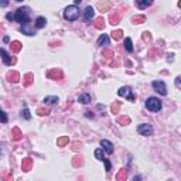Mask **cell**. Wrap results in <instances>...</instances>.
<instances>
[{
    "instance_id": "5bb4252c",
    "label": "cell",
    "mask_w": 181,
    "mask_h": 181,
    "mask_svg": "<svg viewBox=\"0 0 181 181\" xmlns=\"http://www.w3.org/2000/svg\"><path fill=\"white\" fill-rule=\"evenodd\" d=\"M78 102L82 103V105H88V103H91V95L89 94H81L78 96Z\"/></svg>"
},
{
    "instance_id": "ba28073f",
    "label": "cell",
    "mask_w": 181,
    "mask_h": 181,
    "mask_svg": "<svg viewBox=\"0 0 181 181\" xmlns=\"http://www.w3.org/2000/svg\"><path fill=\"white\" fill-rule=\"evenodd\" d=\"M95 16V11H94V9L91 7V6H88L85 10H84V18H85V23H91L92 21V18H94Z\"/></svg>"
},
{
    "instance_id": "7a4b0ae2",
    "label": "cell",
    "mask_w": 181,
    "mask_h": 181,
    "mask_svg": "<svg viewBox=\"0 0 181 181\" xmlns=\"http://www.w3.org/2000/svg\"><path fill=\"white\" fill-rule=\"evenodd\" d=\"M78 17H79L78 6L72 4V6L65 7V10H64V18H65V20H68V21H75Z\"/></svg>"
},
{
    "instance_id": "ab89813d",
    "label": "cell",
    "mask_w": 181,
    "mask_h": 181,
    "mask_svg": "<svg viewBox=\"0 0 181 181\" xmlns=\"http://www.w3.org/2000/svg\"><path fill=\"white\" fill-rule=\"evenodd\" d=\"M9 0H0V7H7Z\"/></svg>"
},
{
    "instance_id": "603a6c76",
    "label": "cell",
    "mask_w": 181,
    "mask_h": 181,
    "mask_svg": "<svg viewBox=\"0 0 181 181\" xmlns=\"http://www.w3.org/2000/svg\"><path fill=\"white\" fill-rule=\"evenodd\" d=\"M127 178V170H125V168H122L120 171L118 173V175H116V180L119 181H125Z\"/></svg>"
},
{
    "instance_id": "f546056e",
    "label": "cell",
    "mask_w": 181,
    "mask_h": 181,
    "mask_svg": "<svg viewBox=\"0 0 181 181\" xmlns=\"http://www.w3.org/2000/svg\"><path fill=\"white\" fill-rule=\"evenodd\" d=\"M146 21V17L144 16H136V17H133V23L134 24H142V23H144Z\"/></svg>"
},
{
    "instance_id": "4dcf8cb0",
    "label": "cell",
    "mask_w": 181,
    "mask_h": 181,
    "mask_svg": "<svg viewBox=\"0 0 181 181\" xmlns=\"http://www.w3.org/2000/svg\"><path fill=\"white\" fill-rule=\"evenodd\" d=\"M7 115H6V113H4V110L1 109V108H0V122H1V123H7Z\"/></svg>"
},
{
    "instance_id": "74e56055",
    "label": "cell",
    "mask_w": 181,
    "mask_h": 181,
    "mask_svg": "<svg viewBox=\"0 0 181 181\" xmlns=\"http://www.w3.org/2000/svg\"><path fill=\"white\" fill-rule=\"evenodd\" d=\"M103 57H106V58H112V57H113V51H110V50H105V51H103Z\"/></svg>"
},
{
    "instance_id": "7bdbcfd3",
    "label": "cell",
    "mask_w": 181,
    "mask_h": 181,
    "mask_svg": "<svg viewBox=\"0 0 181 181\" xmlns=\"http://www.w3.org/2000/svg\"><path fill=\"white\" fill-rule=\"evenodd\" d=\"M74 1H75V6H77V4H79V3H81L82 0H74Z\"/></svg>"
},
{
    "instance_id": "44dd1931",
    "label": "cell",
    "mask_w": 181,
    "mask_h": 181,
    "mask_svg": "<svg viewBox=\"0 0 181 181\" xmlns=\"http://www.w3.org/2000/svg\"><path fill=\"white\" fill-rule=\"evenodd\" d=\"M58 96H45L44 98V102L47 103V105H54V103H58Z\"/></svg>"
},
{
    "instance_id": "4fadbf2b",
    "label": "cell",
    "mask_w": 181,
    "mask_h": 181,
    "mask_svg": "<svg viewBox=\"0 0 181 181\" xmlns=\"http://www.w3.org/2000/svg\"><path fill=\"white\" fill-rule=\"evenodd\" d=\"M31 165H33V160L30 157H27L23 160L21 168H23V171H30V170H31Z\"/></svg>"
},
{
    "instance_id": "e0dca14e",
    "label": "cell",
    "mask_w": 181,
    "mask_h": 181,
    "mask_svg": "<svg viewBox=\"0 0 181 181\" xmlns=\"http://www.w3.org/2000/svg\"><path fill=\"white\" fill-rule=\"evenodd\" d=\"M109 43H110V40H109V37L106 35V34H102L99 38H98V45H109Z\"/></svg>"
},
{
    "instance_id": "f35d334b",
    "label": "cell",
    "mask_w": 181,
    "mask_h": 181,
    "mask_svg": "<svg viewBox=\"0 0 181 181\" xmlns=\"http://www.w3.org/2000/svg\"><path fill=\"white\" fill-rule=\"evenodd\" d=\"M143 40H144V41H150V40H151V35H150V33H143Z\"/></svg>"
},
{
    "instance_id": "3957f363",
    "label": "cell",
    "mask_w": 181,
    "mask_h": 181,
    "mask_svg": "<svg viewBox=\"0 0 181 181\" xmlns=\"http://www.w3.org/2000/svg\"><path fill=\"white\" fill-rule=\"evenodd\" d=\"M146 108H147L150 112H158V110H161V108H163V103H161V101H160L158 98L151 96V98H149V99L146 101Z\"/></svg>"
},
{
    "instance_id": "e575fe53",
    "label": "cell",
    "mask_w": 181,
    "mask_h": 181,
    "mask_svg": "<svg viewBox=\"0 0 181 181\" xmlns=\"http://www.w3.org/2000/svg\"><path fill=\"white\" fill-rule=\"evenodd\" d=\"M119 109H120V103L113 102V105H112V113H119Z\"/></svg>"
},
{
    "instance_id": "4316f807",
    "label": "cell",
    "mask_w": 181,
    "mask_h": 181,
    "mask_svg": "<svg viewBox=\"0 0 181 181\" xmlns=\"http://www.w3.org/2000/svg\"><path fill=\"white\" fill-rule=\"evenodd\" d=\"M68 142H70L68 136H64V137H61V139L57 140V146H58V147H64L65 144H68Z\"/></svg>"
},
{
    "instance_id": "f1b7e54d",
    "label": "cell",
    "mask_w": 181,
    "mask_h": 181,
    "mask_svg": "<svg viewBox=\"0 0 181 181\" xmlns=\"http://www.w3.org/2000/svg\"><path fill=\"white\" fill-rule=\"evenodd\" d=\"M33 74H27L26 77H24V85L26 87H28V85H31V82H33Z\"/></svg>"
},
{
    "instance_id": "60d3db41",
    "label": "cell",
    "mask_w": 181,
    "mask_h": 181,
    "mask_svg": "<svg viewBox=\"0 0 181 181\" xmlns=\"http://www.w3.org/2000/svg\"><path fill=\"white\" fill-rule=\"evenodd\" d=\"M6 18H7L9 21H13V20H14V14H11V13H9L7 16H6Z\"/></svg>"
},
{
    "instance_id": "b9f144b4",
    "label": "cell",
    "mask_w": 181,
    "mask_h": 181,
    "mask_svg": "<svg viewBox=\"0 0 181 181\" xmlns=\"http://www.w3.org/2000/svg\"><path fill=\"white\" fill-rule=\"evenodd\" d=\"M3 41H4V43H9V41H10V38H9L7 35H6V37H4V38H3Z\"/></svg>"
},
{
    "instance_id": "8d00e7d4",
    "label": "cell",
    "mask_w": 181,
    "mask_h": 181,
    "mask_svg": "<svg viewBox=\"0 0 181 181\" xmlns=\"http://www.w3.org/2000/svg\"><path fill=\"white\" fill-rule=\"evenodd\" d=\"M102 161L105 163V170H106V171H110V161L109 160H108V158H103Z\"/></svg>"
},
{
    "instance_id": "277c9868",
    "label": "cell",
    "mask_w": 181,
    "mask_h": 181,
    "mask_svg": "<svg viewBox=\"0 0 181 181\" xmlns=\"http://www.w3.org/2000/svg\"><path fill=\"white\" fill-rule=\"evenodd\" d=\"M118 95L119 96H125V98H127L130 102H133L134 101V95H133V91H132V88H129V87H122L118 91Z\"/></svg>"
},
{
    "instance_id": "cb8c5ba5",
    "label": "cell",
    "mask_w": 181,
    "mask_h": 181,
    "mask_svg": "<svg viewBox=\"0 0 181 181\" xmlns=\"http://www.w3.org/2000/svg\"><path fill=\"white\" fill-rule=\"evenodd\" d=\"M98 7L101 11H108L110 9V3L109 1H99V4H98Z\"/></svg>"
},
{
    "instance_id": "7c38bea8",
    "label": "cell",
    "mask_w": 181,
    "mask_h": 181,
    "mask_svg": "<svg viewBox=\"0 0 181 181\" xmlns=\"http://www.w3.org/2000/svg\"><path fill=\"white\" fill-rule=\"evenodd\" d=\"M11 139H13L14 142H18V140L23 139V133H21V130H20L18 127H14V129L11 130Z\"/></svg>"
},
{
    "instance_id": "d4e9b609",
    "label": "cell",
    "mask_w": 181,
    "mask_h": 181,
    "mask_svg": "<svg viewBox=\"0 0 181 181\" xmlns=\"http://www.w3.org/2000/svg\"><path fill=\"white\" fill-rule=\"evenodd\" d=\"M125 48L127 53H133V44H132V38H125Z\"/></svg>"
},
{
    "instance_id": "484cf974",
    "label": "cell",
    "mask_w": 181,
    "mask_h": 181,
    "mask_svg": "<svg viewBox=\"0 0 181 181\" xmlns=\"http://www.w3.org/2000/svg\"><path fill=\"white\" fill-rule=\"evenodd\" d=\"M21 47H23V45H21L20 41H13V43H11V51H13V53H20Z\"/></svg>"
},
{
    "instance_id": "83f0119b",
    "label": "cell",
    "mask_w": 181,
    "mask_h": 181,
    "mask_svg": "<svg viewBox=\"0 0 181 181\" xmlns=\"http://www.w3.org/2000/svg\"><path fill=\"white\" fill-rule=\"evenodd\" d=\"M118 123L119 125H123V126H125V125H129V123H130V118H129V116H119Z\"/></svg>"
},
{
    "instance_id": "6da1fadb",
    "label": "cell",
    "mask_w": 181,
    "mask_h": 181,
    "mask_svg": "<svg viewBox=\"0 0 181 181\" xmlns=\"http://www.w3.org/2000/svg\"><path fill=\"white\" fill-rule=\"evenodd\" d=\"M14 20L20 24H28L30 23V9L28 7H20L14 13Z\"/></svg>"
},
{
    "instance_id": "7402d4cb",
    "label": "cell",
    "mask_w": 181,
    "mask_h": 181,
    "mask_svg": "<svg viewBox=\"0 0 181 181\" xmlns=\"http://www.w3.org/2000/svg\"><path fill=\"white\" fill-rule=\"evenodd\" d=\"M95 158H98L99 161H102L103 158H105V151H103L102 147H99V149L95 150Z\"/></svg>"
},
{
    "instance_id": "5b68a950",
    "label": "cell",
    "mask_w": 181,
    "mask_h": 181,
    "mask_svg": "<svg viewBox=\"0 0 181 181\" xmlns=\"http://www.w3.org/2000/svg\"><path fill=\"white\" fill-rule=\"evenodd\" d=\"M151 87H153V89H154L156 92H158L160 95H163V96L167 95V87H165V84L163 81H153Z\"/></svg>"
},
{
    "instance_id": "1f68e13d",
    "label": "cell",
    "mask_w": 181,
    "mask_h": 181,
    "mask_svg": "<svg viewBox=\"0 0 181 181\" xmlns=\"http://www.w3.org/2000/svg\"><path fill=\"white\" fill-rule=\"evenodd\" d=\"M122 34H123V31H122V30H116V31L112 33V38H113V40H120V38H122Z\"/></svg>"
},
{
    "instance_id": "9a60e30c",
    "label": "cell",
    "mask_w": 181,
    "mask_h": 181,
    "mask_svg": "<svg viewBox=\"0 0 181 181\" xmlns=\"http://www.w3.org/2000/svg\"><path fill=\"white\" fill-rule=\"evenodd\" d=\"M109 21L112 26L118 24L120 21V13L119 11H113V14H110V17H109Z\"/></svg>"
},
{
    "instance_id": "30bf717a",
    "label": "cell",
    "mask_w": 181,
    "mask_h": 181,
    "mask_svg": "<svg viewBox=\"0 0 181 181\" xmlns=\"http://www.w3.org/2000/svg\"><path fill=\"white\" fill-rule=\"evenodd\" d=\"M47 77L48 78H51V79H62L64 77V74L61 70H57V68H54V70H51V71L47 74Z\"/></svg>"
},
{
    "instance_id": "ffe728a7",
    "label": "cell",
    "mask_w": 181,
    "mask_h": 181,
    "mask_svg": "<svg viewBox=\"0 0 181 181\" xmlns=\"http://www.w3.org/2000/svg\"><path fill=\"white\" fill-rule=\"evenodd\" d=\"M21 33L26 34V35H34V34H35V31H34L33 28L28 27V24H23V27H21Z\"/></svg>"
},
{
    "instance_id": "d6986e66",
    "label": "cell",
    "mask_w": 181,
    "mask_h": 181,
    "mask_svg": "<svg viewBox=\"0 0 181 181\" xmlns=\"http://www.w3.org/2000/svg\"><path fill=\"white\" fill-rule=\"evenodd\" d=\"M95 28H98V30H103V27H105V20H103V17H98L96 20H95Z\"/></svg>"
},
{
    "instance_id": "d590c367",
    "label": "cell",
    "mask_w": 181,
    "mask_h": 181,
    "mask_svg": "<svg viewBox=\"0 0 181 181\" xmlns=\"http://www.w3.org/2000/svg\"><path fill=\"white\" fill-rule=\"evenodd\" d=\"M21 115H23L24 118L27 119V120H28V119H31V115H30V110L27 109V108H26V109L23 110V112H21Z\"/></svg>"
},
{
    "instance_id": "836d02e7",
    "label": "cell",
    "mask_w": 181,
    "mask_h": 181,
    "mask_svg": "<svg viewBox=\"0 0 181 181\" xmlns=\"http://www.w3.org/2000/svg\"><path fill=\"white\" fill-rule=\"evenodd\" d=\"M72 164L75 165V167H78V165H82V157H81V156H77V157H74V160H72Z\"/></svg>"
},
{
    "instance_id": "8992f818",
    "label": "cell",
    "mask_w": 181,
    "mask_h": 181,
    "mask_svg": "<svg viewBox=\"0 0 181 181\" xmlns=\"http://www.w3.org/2000/svg\"><path fill=\"white\" fill-rule=\"evenodd\" d=\"M137 132L142 134V136H151L153 134V127L149 123H143V125H139Z\"/></svg>"
},
{
    "instance_id": "ee69618b",
    "label": "cell",
    "mask_w": 181,
    "mask_h": 181,
    "mask_svg": "<svg viewBox=\"0 0 181 181\" xmlns=\"http://www.w3.org/2000/svg\"><path fill=\"white\" fill-rule=\"evenodd\" d=\"M16 1H23V0H16Z\"/></svg>"
},
{
    "instance_id": "52a82bcc",
    "label": "cell",
    "mask_w": 181,
    "mask_h": 181,
    "mask_svg": "<svg viewBox=\"0 0 181 181\" xmlns=\"http://www.w3.org/2000/svg\"><path fill=\"white\" fill-rule=\"evenodd\" d=\"M0 57H1V61H3V64H4V65H7V67H9V65H11V64H13L11 57H10V54H9L4 48H0Z\"/></svg>"
},
{
    "instance_id": "ac0fdd59",
    "label": "cell",
    "mask_w": 181,
    "mask_h": 181,
    "mask_svg": "<svg viewBox=\"0 0 181 181\" xmlns=\"http://www.w3.org/2000/svg\"><path fill=\"white\" fill-rule=\"evenodd\" d=\"M7 78L10 82H18V79H20V75H18V72L16 71H11V72H9V75H7Z\"/></svg>"
},
{
    "instance_id": "8fae6325",
    "label": "cell",
    "mask_w": 181,
    "mask_h": 181,
    "mask_svg": "<svg viewBox=\"0 0 181 181\" xmlns=\"http://www.w3.org/2000/svg\"><path fill=\"white\" fill-rule=\"evenodd\" d=\"M153 1L154 0H136V4H137V7L144 10V9H147L149 6L153 4Z\"/></svg>"
},
{
    "instance_id": "2e32d148",
    "label": "cell",
    "mask_w": 181,
    "mask_h": 181,
    "mask_svg": "<svg viewBox=\"0 0 181 181\" xmlns=\"http://www.w3.org/2000/svg\"><path fill=\"white\" fill-rule=\"evenodd\" d=\"M45 24H47V20H45V17H37L35 18V28H44L45 27Z\"/></svg>"
},
{
    "instance_id": "9c48e42d",
    "label": "cell",
    "mask_w": 181,
    "mask_h": 181,
    "mask_svg": "<svg viewBox=\"0 0 181 181\" xmlns=\"http://www.w3.org/2000/svg\"><path fill=\"white\" fill-rule=\"evenodd\" d=\"M101 147H102L103 151L108 153V154H112V153H113V144H112L109 140H105V139H103L102 142H101Z\"/></svg>"
},
{
    "instance_id": "d6a6232c",
    "label": "cell",
    "mask_w": 181,
    "mask_h": 181,
    "mask_svg": "<svg viewBox=\"0 0 181 181\" xmlns=\"http://www.w3.org/2000/svg\"><path fill=\"white\" fill-rule=\"evenodd\" d=\"M37 113H38L40 116H47L48 113H50V110H48L47 108H38V109H37Z\"/></svg>"
}]
</instances>
